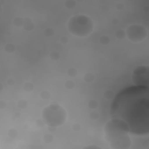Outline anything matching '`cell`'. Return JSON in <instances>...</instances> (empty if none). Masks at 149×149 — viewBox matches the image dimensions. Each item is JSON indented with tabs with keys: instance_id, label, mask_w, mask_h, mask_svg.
<instances>
[{
	"instance_id": "cell-1",
	"label": "cell",
	"mask_w": 149,
	"mask_h": 149,
	"mask_svg": "<svg viewBox=\"0 0 149 149\" xmlns=\"http://www.w3.org/2000/svg\"><path fill=\"white\" fill-rule=\"evenodd\" d=\"M149 93L145 86L126 88L119 93L111 106V113L136 134H144L149 127Z\"/></svg>"
}]
</instances>
